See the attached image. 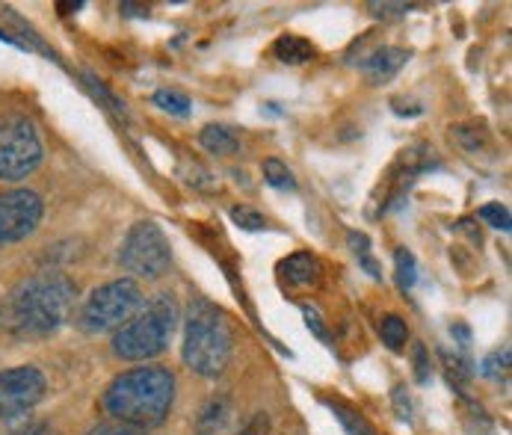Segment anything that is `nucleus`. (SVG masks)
Instances as JSON below:
<instances>
[{
    "label": "nucleus",
    "mask_w": 512,
    "mask_h": 435,
    "mask_svg": "<svg viewBox=\"0 0 512 435\" xmlns=\"http://www.w3.org/2000/svg\"><path fill=\"white\" fill-rule=\"evenodd\" d=\"M77 288L63 273H36L6 293L0 326L18 338H45L57 332L74 308Z\"/></svg>",
    "instance_id": "1"
},
{
    "label": "nucleus",
    "mask_w": 512,
    "mask_h": 435,
    "mask_svg": "<svg viewBox=\"0 0 512 435\" xmlns=\"http://www.w3.org/2000/svg\"><path fill=\"white\" fill-rule=\"evenodd\" d=\"M175 400V376L166 367H134L110 382L104 391V412L131 430L160 427Z\"/></svg>",
    "instance_id": "2"
},
{
    "label": "nucleus",
    "mask_w": 512,
    "mask_h": 435,
    "mask_svg": "<svg viewBox=\"0 0 512 435\" xmlns=\"http://www.w3.org/2000/svg\"><path fill=\"white\" fill-rule=\"evenodd\" d=\"M178 326V302L169 293H157L148 305H140L137 314L119 326L113 338V350L125 362H148L166 353Z\"/></svg>",
    "instance_id": "3"
},
{
    "label": "nucleus",
    "mask_w": 512,
    "mask_h": 435,
    "mask_svg": "<svg viewBox=\"0 0 512 435\" xmlns=\"http://www.w3.org/2000/svg\"><path fill=\"white\" fill-rule=\"evenodd\" d=\"M231 359V326L208 299H193L184 335V362L199 376H220Z\"/></svg>",
    "instance_id": "4"
},
{
    "label": "nucleus",
    "mask_w": 512,
    "mask_h": 435,
    "mask_svg": "<svg viewBox=\"0 0 512 435\" xmlns=\"http://www.w3.org/2000/svg\"><path fill=\"white\" fill-rule=\"evenodd\" d=\"M140 305H143L140 285L134 279H116L86 296L77 320L86 332L98 335V332H110V329H119L122 323H128Z\"/></svg>",
    "instance_id": "5"
},
{
    "label": "nucleus",
    "mask_w": 512,
    "mask_h": 435,
    "mask_svg": "<svg viewBox=\"0 0 512 435\" xmlns=\"http://www.w3.org/2000/svg\"><path fill=\"white\" fill-rule=\"evenodd\" d=\"M119 264L137 276V279H160L169 273L172 264V246L169 237L160 231V225L154 222H137L131 225V231L122 240L119 249Z\"/></svg>",
    "instance_id": "6"
},
{
    "label": "nucleus",
    "mask_w": 512,
    "mask_h": 435,
    "mask_svg": "<svg viewBox=\"0 0 512 435\" xmlns=\"http://www.w3.org/2000/svg\"><path fill=\"white\" fill-rule=\"evenodd\" d=\"M42 140L30 119L9 116L0 122V181H21L42 163Z\"/></svg>",
    "instance_id": "7"
},
{
    "label": "nucleus",
    "mask_w": 512,
    "mask_h": 435,
    "mask_svg": "<svg viewBox=\"0 0 512 435\" xmlns=\"http://www.w3.org/2000/svg\"><path fill=\"white\" fill-rule=\"evenodd\" d=\"M48 391V382L42 370L21 364L9 367L0 373V418H21L27 415L36 403H42Z\"/></svg>",
    "instance_id": "8"
},
{
    "label": "nucleus",
    "mask_w": 512,
    "mask_h": 435,
    "mask_svg": "<svg viewBox=\"0 0 512 435\" xmlns=\"http://www.w3.org/2000/svg\"><path fill=\"white\" fill-rule=\"evenodd\" d=\"M42 214H45V205L39 193L33 190L0 193V246L30 237L39 228Z\"/></svg>",
    "instance_id": "9"
},
{
    "label": "nucleus",
    "mask_w": 512,
    "mask_h": 435,
    "mask_svg": "<svg viewBox=\"0 0 512 435\" xmlns=\"http://www.w3.org/2000/svg\"><path fill=\"white\" fill-rule=\"evenodd\" d=\"M406 63H409V51L385 45V48H376L373 54H367L359 69L365 72L370 83H385V80H391L394 74L400 72Z\"/></svg>",
    "instance_id": "10"
},
{
    "label": "nucleus",
    "mask_w": 512,
    "mask_h": 435,
    "mask_svg": "<svg viewBox=\"0 0 512 435\" xmlns=\"http://www.w3.org/2000/svg\"><path fill=\"white\" fill-rule=\"evenodd\" d=\"M279 273L291 288H314L320 282V264L308 252H296L291 258H285L279 264Z\"/></svg>",
    "instance_id": "11"
},
{
    "label": "nucleus",
    "mask_w": 512,
    "mask_h": 435,
    "mask_svg": "<svg viewBox=\"0 0 512 435\" xmlns=\"http://www.w3.org/2000/svg\"><path fill=\"white\" fill-rule=\"evenodd\" d=\"M273 54H276L282 63H288V66H299V63L314 60V57H317V48H314L308 39H302V36H282V39L273 45Z\"/></svg>",
    "instance_id": "12"
},
{
    "label": "nucleus",
    "mask_w": 512,
    "mask_h": 435,
    "mask_svg": "<svg viewBox=\"0 0 512 435\" xmlns=\"http://www.w3.org/2000/svg\"><path fill=\"white\" fill-rule=\"evenodd\" d=\"M202 145L211 151V154H217V157H228V154H234L237 148H240V140L234 137V131L231 128H225V125H208L205 131H202Z\"/></svg>",
    "instance_id": "13"
},
{
    "label": "nucleus",
    "mask_w": 512,
    "mask_h": 435,
    "mask_svg": "<svg viewBox=\"0 0 512 435\" xmlns=\"http://www.w3.org/2000/svg\"><path fill=\"white\" fill-rule=\"evenodd\" d=\"M379 338H382V344H385L388 350H403L406 341H409V326H406V320L397 317V314L382 317V323H379Z\"/></svg>",
    "instance_id": "14"
},
{
    "label": "nucleus",
    "mask_w": 512,
    "mask_h": 435,
    "mask_svg": "<svg viewBox=\"0 0 512 435\" xmlns=\"http://www.w3.org/2000/svg\"><path fill=\"white\" fill-rule=\"evenodd\" d=\"M228 421V403L225 400H211L202 409V418L196 424V435H217Z\"/></svg>",
    "instance_id": "15"
},
{
    "label": "nucleus",
    "mask_w": 512,
    "mask_h": 435,
    "mask_svg": "<svg viewBox=\"0 0 512 435\" xmlns=\"http://www.w3.org/2000/svg\"><path fill=\"white\" fill-rule=\"evenodd\" d=\"M261 169H264V181L270 187H276V190H296V178H293V172L282 160L270 157V160H264Z\"/></svg>",
    "instance_id": "16"
},
{
    "label": "nucleus",
    "mask_w": 512,
    "mask_h": 435,
    "mask_svg": "<svg viewBox=\"0 0 512 435\" xmlns=\"http://www.w3.org/2000/svg\"><path fill=\"white\" fill-rule=\"evenodd\" d=\"M350 246H353V255L359 258V264L365 267L367 276H370V279H382V270H379V264H376L373 252H370V240H367V234H362V231H353V234H350Z\"/></svg>",
    "instance_id": "17"
},
{
    "label": "nucleus",
    "mask_w": 512,
    "mask_h": 435,
    "mask_svg": "<svg viewBox=\"0 0 512 435\" xmlns=\"http://www.w3.org/2000/svg\"><path fill=\"white\" fill-rule=\"evenodd\" d=\"M394 264H397V285L403 290L415 288L418 282V261L409 249H397L394 252Z\"/></svg>",
    "instance_id": "18"
},
{
    "label": "nucleus",
    "mask_w": 512,
    "mask_h": 435,
    "mask_svg": "<svg viewBox=\"0 0 512 435\" xmlns=\"http://www.w3.org/2000/svg\"><path fill=\"white\" fill-rule=\"evenodd\" d=\"M154 104L160 107V110H166V113H172V116H190V98L184 95V92H175V89H160V92H154Z\"/></svg>",
    "instance_id": "19"
},
{
    "label": "nucleus",
    "mask_w": 512,
    "mask_h": 435,
    "mask_svg": "<svg viewBox=\"0 0 512 435\" xmlns=\"http://www.w3.org/2000/svg\"><path fill=\"white\" fill-rule=\"evenodd\" d=\"M83 80H86V86L92 89V95H95L101 104H107V110H113V113H116V116H122V119L128 116V110H125V101H119V98H116V95H113V92H110V89H107V86H104L98 77L86 74Z\"/></svg>",
    "instance_id": "20"
},
{
    "label": "nucleus",
    "mask_w": 512,
    "mask_h": 435,
    "mask_svg": "<svg viewBox=\"0 0 512 435\" xmlns=\"http://www.w3.org/2000/svg\"><path fill=\"white\" fill-rule=\"evenodd\" d=\"M231 219H234L240 228H246V231H261V228H267V219H264V214H258L255 208H246V205L231 208Z\"/></svg>",
    "instance_id": "21"
},
{
    "label": "nucleus",
    "mask_w": 512,
    "mask_h": 435,
    "mask_svg": "<svg viewBox=\"0 0 512 435\" xmlns=\"http://www.w3.org/2000/svg\"><path fill=\"white\" fill-rule=\"evenodd\" d=\"M332 409H335V415L341 418V424L350 430L353 435H376L370 427L365 424V418L362 415H356V412H350L347 406H341V403H332Z\"/></svg>",
    "instance_id": "22"
},
{
    "label": "nucleus",
    "mask_w": 512,
    "mask_h": 435,
    "mask_svg": "<svg viewBox=\"0 0 512 435\" xmlns=\"http://www.w3.org/2000/svg\"><path fill=\"white\" fill-rule=\"evenodd\" d=\"M480 219L492 228H501V231H510V211L501 205V202H492V205H483L480 208Z\"/></svg>",
    "instance_id": "23"
},
{
    "label": "nucleus",
    "mask_w": 512,
    "mask_h": 435,
    "mask_svg": "<svg viewBox=\"0 0 512 435\" xmlns=\"http://www.w3.org/2000/svg\"><path fill=\"white\" fill-rule=\"evenodd\" d=\"M507 370H510V350L492 353V356L483 362V373H486V376H492V379H501V376H507Z\"/></svg>",
    "instance_id": "24"
},
{
    "label": "nucleus",
    "mask_w": 512,
    "mask_h": 435,
    "mask_svg": "<svg viewBox=\"0 0 512 435\" xmlns=\"http://www.w3.org/2000/svg\"><path fill=\"white\" fill-rule=\"evenodd\" d=\"M415 373H418V382H427L430 379V362H427V350H424V344H418L415 347Z\"/></svg>",
    "instance_id": "25"
},
{
    "label": "nucleus",
    "mask_w": 512,
    "mask_h": 435,
    "mask_svg": "<svg viewBox=\"0 0 512 435\" xmlns=\"http://www.w3.org/2000/svg\"><path fill=\"white\" fill-rule=\"evenodd\" d=\"M305 320H308V329H311V332H314V335H317V338H320L323 344H329V332L323 329L320 317H317V314H314L311 308H305Z\"/></svg>",
    "instance_id": "26"
},
{
    "label": "nucleus",
    "mask_w": 512,
    "mask_h": 435,
    "mask_svg": "<svg viewBox=\"0 0 512 435\" xmlns=\"http://www.w3.org/2000/svg\"><path fill=\"white\" fill-rule=\"evenodd\" d=\"M89 435H140L137 430H131V427H98V430H92Z\"/></svg>",
    "instance_id": "27"
}]
</instances>
